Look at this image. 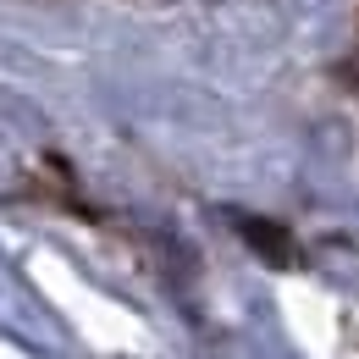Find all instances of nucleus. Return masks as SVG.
I'll list each match as a JSON object with an SVG mask.
<instances>
[{
  "label": "nucleus",
  "mask_w": 359,
  "mask_h": 359,
  "mask_svg": "<svg viewBox=\"0 0 359 359\" xmlns=\"http://www.w3.org/2000/svg\"><path fill=\"white\" fill-rule=\"evenodd\" d=\"M238 232H243V243L266 260V266H293L299 260V243H293V232L282 222H266V216H238Z\"/></svg>",
  "instance_id": "1"
}]
</instances>
